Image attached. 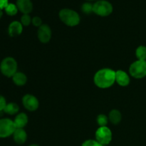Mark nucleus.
<instances>
[{
	"instance_id": "obj_1",
	"label": "nucleus",
	"mask_w": 146,
	"mask_h": 146,
	"mask_svg": "<svg viewBox=\"0 0 146 146\" xmlns=\"http://www.w3.org/2000/svg\"><path fill=\"white\" fill-rule=\"evenodd\" d=\"M94 82L100 88H110L115 82V71L108 68L98 70L94 75Z\"/></svg>"
},
{
	"instance_id": "obj_2",
	"label": "nucleus",
	"mask_w": 146,
	"mask_h": 146,
	"mask_svg": "<svg viewBox=\"0 0 146 146\" xmlns=\"http://www.w3.org/2000/svg\"><path fill=\"white\" fill-rule=\"evenodd\" d=\"M60 20L68 27H76L78 25L81 18L76 11L70 9H63L58 13Z\"/></svg>"
},
{
	"instance_id": "obj_3",
	"label": "nucleus",
	"mask_w": 146,
	"mask_h": 146,
	"mask_svg": "<svg viewBox=\"0 0 146 146\" xmlns=\"http://www.w3.org/2000/svg\"><path fill=\"white\" fill-rule=\"evenodd\" d=\"M18 64L15 58L11 56L4 58L0 64V71L4 76L12 78L13 76L17 72Z\"/></svg>"
},
{
	"instance_id": "obj_4",
	"label": "nucleus",
	"mask_w": 146,
	"mask_h": 146,
	"mask_svg": "<svg viewBox=\"0 0 146 146\" xmlns=\"http://www.w3.org/2000/svg\"><path fill=\"white\" fill-rule=\"evenodd\" d=\"M113 11V5L106 0H98L93 4V12L100 17H108Z\"/></svg>"
},
{
	"instance_id": "obj_5",
	"label": "nucleus",
	"mask_w": 146,
	"mask_h": 146,
	"mask_svg": "<svg viewBox=\"0 0 146 146\" xmlns=\"http://www.w3.org/2000/svg\"><path fill=\"white\" fill-rule=\"evenodd\" d=\"M129 74L136 79H142L146 77V61L137 60L131 64Z\"/></svg>"
},
{
	"instance_id": "obj_6",
	"label": "nucleus",
	"mask_w": 146,
	"mask_h": 146,
	"mask_svg": "<svg viewBox=\"0 0 146 146\" xmlns=\"http://www.w3.org/2000/svg\"><path fill=\"white\" fill-rule=\"evenodd\" d=\"M16 129L14 121L10 118L0 119V138H6L13 135Z\"/></svg>"
},
{
	"instance_id": "obj_7",
	"label": "nucleus",
	"mask_w": 146,
	"mask_h": 146,
	"mask_svg": "<svg viewBox=\"0 0 146 146\" xmlns=\"http://www.w3.org/2000/svg\"><path fill=\"white\" fill-rule=\"evenodd\" d=\"M96 140L102 145H108L113 138L112 131L108 127H99L96 131Z\"/></svg>"
},
{
	"instance_id": "obj_8",
	"label": "nucleus",
	"mask_w": 146,
	"mask_h": 146,
	"mask_svg": "<svg viewBox=\"0 0 146 146\" xmlns=\"http://www.w3.org/2000/svg\"><path fill=\"white\" fill-rule=\"evenodd\" d=\"M22 104L29 111H35L39 107V101L36 96L31 94H26L22 98Z\"/></svg>"
},
{
	"instance_id": "obj_9",
	"label": "nucleus",
	"mask_w": 146,
	"mask_h": 146,
	"mask_svg": "<svg viewBox=\"0 0 146 146\" xmlns=\"http://www.w3.org/2000/svg\"><path fill=\"white\" fill-rule=\"evenodd\" d=\"M51 27L48 24H42L40 27H38L37 31V37L38 40L43 44H46L49 42L51 38Z\"/></svg>"
},
{
	"instance_id": "obj_10",
	"label": "nucleus",
	"mask_w": 146,
	"mask_h": 146,
	"mask_svg": "<svg viewBox=\"0 0 146 146\" xmlns=\"http://www.w3.org/2000/svg\"><path fill=\"white\" fill-rule=\"evenodd\" d=\"M115 82L122 87L128 86L131 82L129 75L123 70L115 71Z\"/></svg>"
},
{
	"instance_id": "obj_11",
	"label": "nucleus",
	"mask_w": 146,
	"mask_h": 146,
	"mask_svg": "<svg viewBox=\"0 0 146 146\" xmlns=\"http://www.w3.org/2000/svg\"><path fill=\"white\" fill-rule=\"evenodd\" d=\"M23 31V25L20 21H14L8 27V34L11 37H16L21 35Z\"/></svg>"
},
{
	"instance_id": "obj_12",
	"label": "nucleus",
	"mask_w": 146,
	"mask_h": 146,
	"mask_svg": "<svg viewBox=\"0 0 146 146\" xmlns=\"http://www.w3.org/2000/svg\"><path fill=\"white\" fill-rule=\"evenodd\" d=\"M16 5L19 11L24 14H29L33 10V4L31 0H17Z\"/></svg>"
},
{
	"instance_id": "obj_13",
	"label": "nucleus",
	"mask_w": 146,
	"mask_h": 146,
	"mask_svg": "<svg viewBox=\"0 0 146 146\" xmlns=\"http://www.w3.org/2000/svg\"><path fill=\"white\" fill-rule=\"evenodd\" d=\"M13 139L18 145L25 143L27 140V133L24 128H17L13 134Z\"/></svg>"
},
{
	"instance_id": "obj_14",
	"label": "nucleus",
	"mask_w": 146,
	"mask_h": 146,
	"mask_svg": "<svg viewBox=\"0 0 146 146\" xmlns=\"http://www.w3.org/2000/svg\"><path fill=\"white\" fill-rule=\"evenodd\" d=\"M29 121L28 115L25 113H19L17 114L14 120V125L17 128H24Z\"/></svg>"
},
{
	"instance_id": "obj_15",
	"label": "nucleus",
	"mask_w": 146,
	"mask_h": 146,
	"mask_svg": "<svg viewBox=\"0 0 146 146\" xmlns=\"http://www.w3.org/2000/svg\"><path fill=\"white\" fill-rule=\"evenodd\" d=\"M12 81L17 86H23L27 82V77L24 73L17 71L12 76Z\"/></svg>"
},
{
	"instance_id": "obj_16",
	"label": "nucleus",
	"mask_w": 146,
	"mask_h": 146,
	"mask_svg": "<svg viewBox=\"0 0 146 146\" xmlns=\"http://www.w3.org/2000/svg\"><path fill=\"white\" fill-rule=\"evenodd\" d=\"M108 120L113 125H118L122 120V115L118 110L113 109L109 113Z\"/></svg>"
},
{
	"instance_id": "obj_17",
	"label": "nucleus",
	"mask_w": 146,
	"mask_h": 146,
	"mask_svg": "<svg viewBox=\"0 0 146 146\" xmlns=\"http://www.w3.org/2000/svg\"><path fill=\"white\" fill-rule=\"evenodd\" d=\"M19 111V106L18 104L14 102L7 104L4 109V113L11 115L18 114Z\"/></svg>"
},
{
	"instance_id": "obj_18",
	"label": "nucleus",
	"mask_w": 146,
	"mask_h": 146,
	"mask_svg": "<svg viewBox=\"0 0 146 146\" xmlns=\"http://www.w3.org/2000/svg\"><path fill=\"white\" fill-rule=\"evenodd\" d=\"M135 56L138 60L146 61V46L141 45L139 46L135 50Z\"/></svg>"
},
{
	"instance_id": "obj_19",
	"label": "nucleus",
	"mask_w": 146,
	"mask_h": 146,
	"mask_svg": "<svg viewBox=\"0 0 146 146\" xmlns=\"http://www.w3.org/2000/svg\"><path fill=\"white\" fill-rule=\"evenodd\" d=\"M4 11L7 15L12 17V16H15L17 14L19 9L16 4H12V3H9L8 5L4 9Z\"/></svg>"
},
{
	"instance_id": "obj_20",
	"label": "nucleus",
	"mask_w": 146,
	"mask_h": 146,
	"mask_svg": "<svg viewBox=\"0 0 146 146\" xmlns=\"http://www.w3.org/2000/svg\"><path fill=\"white\" fill-rule=\"evenodd\" d=\"M108 118L106 115L105 114L101 113L97 116L96 121L98 125H99V127H104L107 126V124L108 123Z\"/></svg>"
},
{
	"instance_id": "obj_21",
	"label": "nucleus",
	"mask_w": 146,
	"mask_h": 146,
	"mask_svg": "<svg viewBox=\"0 0 146 146\" xmlns=\"http://www.w3.org/2000/svg\"><path fill=\"white\" fill-rule=\"evenodd\" d=\"M81 10L86 14H89L93 12V4L90 2H85L81 6Z\"/></svg>"
},
{
	"instance_id": "obj_22",
	"label": "nucleus",
	"mask_w": 146,
	"mask_h": 146,
	"mask_svg": "<svg viewBox=\"0 0 146 146\" xmlns=\"http://www.w3.org/2000/svg\"><path fill=\"white\" fill-rule=\"evenodd\" d=\"M31 21H32V19L31 18L29 14H23L21 17L20 22L24 27H28L31 24Z\"/></svg>"
},
{
	"instance_id": "obj_23",
	"label": "nucleus",
	"mask_w": 146,
	"mask_h": 146,
	"mask_svg": "<svg viewBox=\"0 0 146 146\" xmlns=\"http://www.w3.org/2000/svg\"><path fill=\"white\" fill-rule=\"evenodd\" d=\"M81 146H104V145L100 144L96 140L89 139L84 141V142L82 143V145H81Z\"/></svg>"
},
{
	"instance_id": "obj_24",
	"label": "nucleus",
	"mask_w": 146,
	"mask_h": 146,
	"mask_svg": "<svg viewBox=\"0 0 146 146\" xmlns=\"http://www.w3.org/2000/svg\"><path fill=\"white\" fill-rule=\"evenodd\" d=\"M31 24L36 27H40L42 25V20L39 17H34L32 18V21H31Z\"/></svg>"
},
{
	"instance_id": "obj_25",
	"label": "nucleus",
	"mask_w": 146,
	"mask_h": 146,
	"mask_svg": "<svg viewBox=\"0 0 146 146\" xmlns=\"http://www.w3.org/2000/svg\"><path fill=\"white\" fill-rule=\"evenodd\" d=\"M7 101H6V98L2 95L0 94V112H1V111L4 112V109L6 106H7Z\"/></svg>"
},
{
	"instance_id": "obj_26",
	"label": "nucleus",
	"mask_w": 146,
	"mask_h": 146,
	"mask_svg": "<svg viewBox=\"0 0 146 146\" xmlns=\"http://www.w3.org/2000/svg\"><path fill=\"white\" fill-rule=\"evenodd\" d=\"M9 4V0H0V9H4Z\"/></svg>"
},
{
	"instance_id": "obj_27",
	"label": "nucleus",
	"mask_w": 146,
	"mask_h": 146,
	"mask_svg": "<svg viewBox=\"0 0 146 146\" xmlns=\"http://www.w3.org/2000/svg\"><path fill=\"white\" fill-rule=\"evenodd\" d=\"M2 16H3V11H2V10L0 9V19H1Z\"/></svg>"
},
{
	"instance_id": "obj_28",
	"label": "nucleus",
	"mask_w": 146,
	"mask_h": 146,
	"mask_svg": "<svg viewBox=\"0 0 146 146\" xmlns=\"http://www.w3.org/2000/svg\"><path fill=\"white\" fill-rule=\"evenodd\" d=\"M29 146H39V145H37V144H31V145H29Z\"/></svg>"
},
{
	"instance_id": "obj_29",
	"label": "nucleus",
	"mask_w": 146,
	"mask_h": 146,
	"mask_svg": "<svg viewBox=\"0 0 146 146\" xmlns=\"http://www.w3.org/2000/svg\"><path fill=\"white\" fill-rule=\"evenodd\" d=\"M86 1H94V0H86Z\"/></svg>"
}]
</instances>
